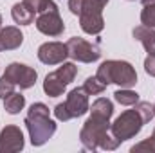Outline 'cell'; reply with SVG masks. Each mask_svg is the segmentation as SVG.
Instances as JSON below:
<instances>
[{
    "mask_svg": "<svg viewBox=\"0 0 155 153\" xmlns=\"http://www.w3.org/2000/svg\"><path fill=\"white\" fill-rule=\"evenodd\" d=\"M69 58V49L67 43L61 41H47L40 45L38 49V60L45 65H58L63 63Z\"/></svg>",
    "mask_w": 155,
    "mask_h": 153,
    "instance_id": "11",
    "label": "cell"
},
{
    "mask_svg": "<svg viewBox=\"0 0 155 153\" xmlns=\"http://www.w3.org/2000/svg\"><path fill=\"white\" fill-rule=\"evenodd\" d=\"M36 29L45 36H61L65 31V24L60 16V9L56 4H52L51 7H47L45 11H41L36 15Z\"/></svg>",
    "mask_w": 155,
    "mask_h": 153,
    "instance_id": "8",
    "label": "cell"
},
{
    "mask_svg": "<svg viewBox=\"0 0 155 153\" xmlns=\"http://www.w3.org/2000/svg\"><path fill=\"white\" fill-rule=\"evenodd\" d=\"M24 43V34L18 27L9 25L0 29V50H15Z\"/></svg>",
    "mask_w": 155,
    "mask_h": 153,
    "instance_id": "13",
    "label": "cell"
},
{
    "mask_svg": "<svg viewBox=\"0 0 155 153\" xmlns=\"http://www.w3.org/2000/svg\"><path fill=\"white\" fill-rule=\"evenodd\" d=\"M144 70L155 77V54H148V58L144 60Z\"/></svg>",
    "mask_w": 155,
    "mask_h": 153,
    "instance_id": "24",
    "label": "cell"
},
{
    "mask_svg": "<svg viewBox=\"0 0 155 153\" xmlns=\"http://www.w3.org/2000/svg\"><path fill=\"white\" fill-rule=\"evenodd\" d=\"M135 110L141 114L143 121H144V124H146V122H150V121L155 117L153 105H150L148 101H137V103H135Z\"/></svg>",
    "mask_w": 155,
    "mask_h": 153,
    "instance_id": "20",
    "label": "cell"
},
{
    "mask_svg": "<svg viewBox=\"0 0 155 153\" xmlns=\"http://www.w3.org/2000/svg\"><path fill=\"white\" fill-rule=\"evenodd\" d=\"M114 99H116L119 105H124V106H132L139 101V94L130 90V88H121L114 94Z\"/></svg>",
    "mask_w": 155,
    "mask_h": 153,
    "instance_id": "17",
    "label": "cell"
},
{
    "mask_svg": "<svg viewBox=\"0 0 155 153\" xmlns=\"http://www.w3.org/2000/svg\"><path fill=\"white\" fill-rule=\"evenodd\" d=\"M134 38L143 43V47L146 49L148 54H155V31L152 27L146 25H139L134 29Z\"/></svg>",
    "mask_w": 155,
    "mask_h": 153,
    "instance_id": "14",
    "label": "cell"
},
{
    "mask_svg": "<svg viewBox=\"0 0 155 153\" xmlns=\"http://www.w3.org/2000/svg\"><path fill=\"white\" fill-rule=\"evenodd\" d=\"M78 74V67L74 63H61V67H58V70L51 72L45 76L43 81V92L49 97H58L65 92V88L74 81Z\"/></svg>",
    "mask_w": 155,
    "mask_h": 153,
    "instance_id": "6",
    "label": "cell"
},
{
    "mask_svg": "<svg viewBox=\"0 0 155 153\" xmlns=\"http://www.w3.org/2000/svg\"><path fill=\"white\" fill-rule=\"evenodd\" d=\"M143 126H144L143 117L134 108V110H126V112H123L119 115L116 121L110 124V132H112V135L116 137L119 142H124V141L135 137L143 130Z\"/></svg>",
    "mask_w": 155,
    "mask_h": 153,
    "instance_id": "7",
    "label": "cell"
},
{
    "mask_svg": "<svg viewBox=\"0 0 155 153\" xmlns=\"http://www.w3.org/2000/svg\"><path fill=\"white\" fill-rule=\"evenodd\" d=\"M153 137H155V130H153Z\"/></svg>",
    "mask_w": 155,
    "mask_h": 153,
    "instance_id": "28",
    "label": "cell"
},
{
    "mask_svg": "<svg viewBox=\"0 0 155 153\" xmlns=\"http://www.w3.org/2000/svg\"><path fill=\"white\" fill-rule=\"evenodd\" d=\"M103 9L105 5L99 0H81L79 5V25L87 34H99L105 27L103 20Z\"/></svg>",
    "mask_w": 155,
    "mask_h": 153,
    "instance_id": "5",
    "label": "cell"
},
{
    "mask_svg": "<svg viewBox=\"0 0 155 153\" xmlns=\"http://www.w3.org/2000/svg\"><path fill=\"white\" fill-rule=\"evenodd\" d=\"M150 2H155V0H143V5L144 4H150Z\"/></svg>",
    "mask_w": 155,
    "mask_h": 153,
    "instance_id": "25",
    "label": "cell"
},
{
    "mask_svg": "<svg viewBox=\"0 0 155 153\" xmlns=\"http://www.w3.org/2000/svg\"><path fill=\"white\" fill-rule=\"evenodd\" d=\"M132 153H155V137L152 135L150 139H146V141H143V142H139V144H135V146H132Z\"/></svg>",
    "mask_w": 155,
    "mask_h": 153,
    "instance_id": "22",
    "label": "cell"
},
{
    "mask_svg": "<svg viewBox=\"0 0 155 153\" xmlns=\"http://www.w3.org/2000/svg\"><path fill=\"white\" fill-rule=\"evenodd\" d=\"M15 92V85L9 81V79H5V77L2 76L0 77V99H5L7 96H11Z\"/></svg>",
    "mask_w": 155,
    "mask_h": 153,
    "instance_id": "23",
    "label": "cell"
},
{
    "mask_svg": "<svg viewBox=\"0 0 155 153\" xmlns=\"http://www.w3.org/2000/svg\"><path fill=\"white\" fill-rule=\"evenodd\" d=\"M79 141L85 150H107L112 151L121 144L110 132V117L99 114H90V117L85 121L81 132H79Z\"/></svg>",
    "mask_w": 155,
    "mask_h": 153,
    "instance_id": "1",
    "label": "cell"
},
{
    "mask_svg": "<svg viewBox=\"0 0 155 153\" xmlns=\"http://www.w3.org/2000/svg\"><path fill=\"white\" fill-rule=\"evenodd\" d=\"M11 16H13V20H15L16 24H20V25H31V24L35 22V13H33L24 2H18V4L13 5Z\"/></svg>",
    "mask_w": 155,
    "mask_h": 153,
    "instance_id": "15",
    "label": "cell"
},
{
    "mask_svg": "<svg viewBox=\"0 0 155 153\" xmlns=\"http://www.w3.org/2000/svg\"><path fill=\"white\" fill-rule=\"evenodd\" d=\"M35 15H38V13H41V11H45L47 7H51L54 2L52 0H22Z\"/></svg>",
    "mask_w": 155,
    "mask_h": 153,
    "instance_id": "21",
    "label": "cell"
},
{
    "mask_svg": "<svg viewBox=\"0 0 155 153\" xmlns=\"http://www.w3.org/2000/svg\"><path fill=\"white\" fill-rule=\"evenodd\" d=\"M105 88H107V85L101 81V79H97V76H90L85 79V83H83V90L88 94V96H97V94H103L105 92Z\"/></svg>",
    "mask_w": 155,
    "mask_h": 153,
    "instance_id": "18",
    "label": "cell"
},
{
    "mask_svg": "<svg viewBox=\"0 0 155 153\" xmlns=\"http://www.w3.org/2000/svg\"><path fill=\"white\" fill-rule=\"evenodd\" d=\"M2 76L5 79H9L15 86H20L22 90L35 86V83L38 79L36 70L31 69L29 65H24V63H11V65H7L5 72Z\"/></svg>",
    "mask_w": 155,
    "mask_h": 153,
    "instance_id": "10",
    "label": "cell"
},
{
    "mask_svg": "<svg viewBox=\"0 0 155 153\" xmlns=\"http://www.w3.org/2000/svg\"><path fill=\"white\" fill-rule=\"evenodd\" d=\"M99 2H101L103 5H107V4H108V0H99Z\"/></svg>",
    "mask_w": 155,
    "mask_h": 153,
    "instance_id": "26",
    "label": "cell"
},
{
    "mask_svg": "<svg viewBox=\"0 0 155 153\" xmlns=\"http://www.w3.org/2000/svg\"><path fill=\"white\" fill-rule=\"evenodd\" d=\"M0 29H2V16H0Z\"/></svg>",
    "mask_w": 155,
    "mask_h": 153,
    "instance_id": "27",
    "label": "cell"
},
{
    "mask_svg": "<svg viewBox=\"0 0 155 153\" xmlns=\"http://www.w3.org/2000/svg\"><path fill=\"white\" fill-rule=\"evenodd\" d=\"M67 49H69V58L81 61V63H92V61H97L101 58V49L97 47V43L87 41L79 36L69 40Z\"/></svg>",
    "mask_w": 155,
    "mask_h": 153,
    "instance_id": "9",
    "label": "cell"
},
{
    "mask_svg": "<svg viewBox=\"0 0 155 153\" xmlns=\"http://www.w3.org/2000/svg\"><path fill=\"white\" fill-rule=\"evenodd\" d=\"M24 106H25V97L22 94H18V92H13L11 96H7L4 99V108H5L7 114H11V115H15V114H18L20 110H24Z\"/></svg>",
    "mask_w": 155,
    "mask_h": 153,
    "instance_id": "16",
    "label": "cell"
},
{
    "mask_svg": "<svg viewBox=\"0 0 155 153\" xmlns=\"http://www.w3.org/2000/svg\"><path fill=\"white\" fill-rule=\"evenodd\" d=\"M153 108H155V105H153Z\"/></svg>",
    "mask_w": 155,
    "mask_h": 153,
    "instance_id": "30",
    "label": "cell"
},
{
    "mask_svg": "<svg viewBox=\"0 0 155 153\" xmlns=\"http://www.w3.org/2000/svg\"><path fill=\"white\" fill-rule=\"evenodd\" d=\"M90 110L88 106V94L81 88H74L69 92L67 96V101L65 103H60L54 106V115L58 121H71V119H76V117H81Z\"/></svg>",
    "mask_w": 155,
    "mask_h": 153,
    "instance_id": "4",
    "label": "cell"
},
{
    "mask_svg": "<svg viewBox=\"0 0 155 153\" xmlns=\"http://www.w3.org/2000/svg\"><path fill=\"white\" fill-rule=\"evenodd\" d=\"M25 126H27L33 146H43L56 133V122L51 119L49 106L43 103L31 105L29 112L25 115Z\"/></svg>",
    "mask_w": 155,
    "mask_h": 153,
    "instance_id": "2",
    "label": "cell"
},
{
    "mask_svg": "<svg viewBox=\"0 0 155 153\" xmlns=\"http://www.w3.org/2000/svg\"><path fill=\"white\" fill-rule=\"evenodd\" d=\"M141 22H143V25L155 29V2H150V4H144L143 5Z\"/></svg>",
    "mask_w": 155,
    "mask_h": 153,
    "instance_id": "19",
    "label": "cell"
},
{
    "mask_svg": "<svg viewBox=\"0 0 155 153\" xmlns=\"http://www.w3.org/2000/svg\"><path fill=\"white\" fill-rule=\"evenodd\" d=\"M128 2H134V0H128Z\"/></svg>",
    "mask_w": 155,
    "mask_h": 153,
    "instance_id": "29",
    "label": "cell"
},
{
    "mask_svg": "<svg viewBox=\"0 0 155 153\" xmlns=\"http://www.w3.org/2000/svg\"><path fill=\"white\" fill-rule=\"evenodd\" d=\"M97 79H101L105 85L116 83L121 88H132L137 83L135 69L123 60H107L97 67Z\"/></svg>",
    "mask_w": 155,
    "mask_h": 153,
    "instance_id": "3",
    "label": "cell"
},
{
    "mask_svg": "<svg viewBox=\"0 0 155 153\" xmlns=\"http://www.w3.org/2000/svg\"><path fill=\"white\" fill-rule=\"evenodd\" d=\"M24 150V133L18 126L9 124L0 132V153H16Z\"/></svg>",
    "mask_w": 155,
    "mask_h": 153,
    "instance_id": "12",
    "label": "cell"
}]
</instances>
